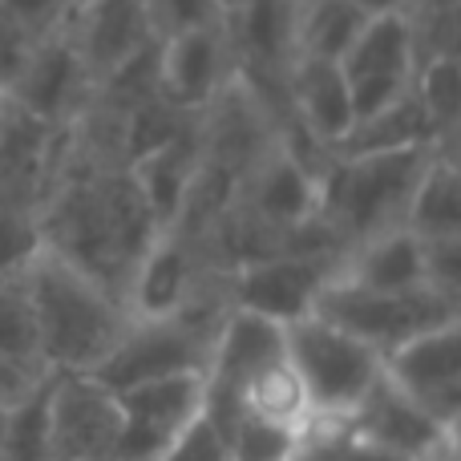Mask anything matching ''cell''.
<instances>
[{
  "label": "cell",
  "mask_w": 461,
  "mask_h": 461,
  "mask_svg": "<svg viewBox=\"0 0 461 461\" xmlns=\"http://www.w3.org/2000/svg\"><path fill=\"white\" fill-rule=\"evenodd\" d=\"M284 461H405V457L365 441L360 433H352L348 421L308 417V425L292 438V449H287Z\"/></svg>",
  "instance_id": "obj_23"
},
{
  "label": "cell",
  "mask_w": 461,
  "mask_h": 461,
  "mask_svg": "<svg viewBox=\"0 0 461 461\" xmlns=\"http://www.w3.org/2000/svg\"><path fill=\"white\" fill-rule=\"evenodd\" d=\"M417 461H457V438H454V441H446V446H438L433 454L417 457Z\"/></svg>",
  "instance_id": "obj_32"
},
{
  "label": "cell",
  "mask_w": 461,
  "mask_h": 461,
  "mask_svg": "<svg viewBox=\"0 0 461 461\" xmlns=\"http://www.w3.org/2000/svg\"><path fill=\"white\" fill-rule=\"evenodd\" d=\"M417 146H438V134H433L429 113L421 110L417 94L409 89L397 102L352 122V130L332 146V154L336 158H352V154H389V150H417Z\"/></svg>",
  "instance_id": "obj_19"
},
{
  "label": "cell",
  "mask_w": 461,
  "mask_h": 461,
  "mask_svg": "<svg viewBox=\"0 0 461 461\" xmlns=\"http://www.w3.org/2000/svg\"><path fill=\"white\" fill-rule=\"evenodd\" d=\"M235 417H251V421L267 425V429H279V433H292V438L308 425V417H312L308 393H303L295 368L287 365V357L263 365L259 373L239 389Z\"/></svg>",
  "instance_id": "obj_20"
},
{
  "label": "cell",
  "mask_w": 461,
  "mask_h": 461,
  "mask_svg": "<svg viewBox=\"0 0 461 461\" xmlns=\"http://www.w3.org/2000/svg\"><path fill=\"white\" fill-rule=\"evenodd\" d=\"M24 292L32 303L41 365L49 373H94L134 320L110 287L49 247L24 267Z\"/></svg>",
  "instance_id": "obj_1"
},
{
  "label": "cell",
  "mask_w": 461,
  "mask_h": 461,
  "mask_svg": "<svg viewBox=\"0 0 461 461\" xmlns=\"http://www.w3.org/2000/svg\"><path fill=\"white\" fill-rule=\"evenodd\" d=\"M365 16H393V13H405L409 0H352Z\"/></svg>",
  "instance_id": "obj_31"
},
{
  "label": "cell",
  "mask_w": 461,
  "mask_h": 461,
  "mask_svg": "<svg viewBox=\"0 0 461 461\" xmlns=\"http://www.w3.org/2000/svg\"><path fill=\"white\" fill-rule=\"evenodd\" d=\"M438 146L389 154H352L336 158L320 175V219L344 239V247L405 223V207Z\"/></svg>",
  "instance_id": "obj_2"
},
{
  "label": "cell",
  "mask_w": 461,
  "mask_h": 461,
  "mask_svg": "<svg viewBox=\"0 0 461 461\" xmlns=\"http://www.w3.org/2000/svg\"><path fill=\"white\" fill-rule=\"evenodd\" d=\"M49 389H53V373L29 397L8 405L5 429H0V457L5 461H53V449H49Z\"/></svg>",
  "instance_id": "obj_24"
},
{
  "label": "cell",
  "mask_w": 461,
  "mask_h": 461,
  "mask_svg": "<svg viewBox=\"0 0 461 461\" xmlns=\"http://www.w3.org/2000/svg\"><path fill=\"white\" fill-rule=\"evenodd\" d=\"M0 461H5V457H0Z\"/></svg>",
  "instance_id": "obj_36"
},
{
  "label": "cell",
  "mask_w": 461,
  "mask_h": 461,
  "mask_svg": "<svg viewBox=\"0 0 461 461\" xmlns=\"http://www.w3.org/2000/svg\"><path fill=\"white\" fill-rule=\"evenodd\" d=\"M368 16L352 0H300L295 16V53L312 61H340ZM295 57V61H300Z\"/></svg>",
  "instance_id": "obj_21"
},
{
  "label": "cell",
  "mask_w": 461,
  "mask_h": 461,
  "mask_svg": "<svg viewBox=\"0 0 461 461\" xmlns=\"http://www.w3.org/2000/svg\"><path fill=\"white\" fill-rule=\"evenodd\" d=\"M215 276H227V271H219L203 255L199 243L175 235V230H158L130 271L122 300H126V312L134 320H162L183 312Z\"/></svg>",
  "instance_id": "obj_10"
},
{
  "label": "cell",
  "mask_w": 461,
  "mask_h": 461,
  "mask_svg": "<svg viewBox=\"0 0 461 461\" xmlns=\"http://www.w3.org/2000/svg\"><path fill=\"white\" fill-rule=\"evenodd\" d=\"M142 8L146 21H150V32L158 41L186 29H199V24H219L227 16L215 0H142Z\"/></svg>",
  "instance_id": "obj_27"
},
{
  "label": "cell",
  "mask_w": 461,
  "mask_h": 461,
  "mask_svg": "<svg viewBox=\"0 0 461 461\" xmlns=\"http://www.w3.org/2000/svg\"><path fill=\"white\" fill-rule=\"evenodd\" d=\"M405 227L421 243L433 239H461V175L457 146H438L417 178L405 207Z\"/></svg>",
  "instance_id": "obj_18"
},
{
  "label": "cell",
  "mask_w": 461,
  "mask_h": 461,
  "mask_svg": "<svg viewBox=\"0 0 461 461\" xmlns=\"http://www.w3.org/2000/svg\"><path fill=\"white\" fill-rule=\"evenodd\" d=\"M381 373L446 429L461 425V320L438 324L381 357Z\"/></svg>",
  "instance_id": "obj_8"
},
{
  "label": "cell",
  "mask_w": 461,
  "mask_h": 461,
  "mask_svg": "<svg viewBox=\"0 0 461 461\" xmlns=\"http://www.w3.org/2000/svg\"><path fill=\"white\" fill-rule=\"evenodd\" d=\"M413 94H417V102H421V110L429 113V126H433V134H438V146H457V126H461L457 53H441V57L417 61Z\"/></svg>",
  "instance_id": "obj_22"
},
{
  "label": "cell",
  "mask_w": 461,
  "mask_h": 461,
  "mask_svg": "<svg viewBox=\"0 0 461 461\" xmlns=\"http://www.w3.org/2000/svg\"><path fill=\"white\" fill-rule=\"evenodd\" d=\"M0 357L41 365L32 303H29V292H24V271L0 279Z\"/></svg>",
  "instance_id": "obj_25"
},
{
  "label": "cell",
  "mask_w": 461,
  "mask_h": 461,
  "mask_svg": "<svg viewBox=\"0 0 461 461\" xmlns=\"http://www.w3.org/2000/svg\"><path fill=\"white\" fill-rule=\"evenodd\" d=\"M344 421L352 425V433H360L365 441H373V446L389 449V454H397L405 461L433 454L438 446L457 438V429H446V425L433 421L421 405H413L401 389H393V384L384 381V373Z\"/></svg>",
  "instance_id": "obj_14"
},
{
  "label": "cell",
  "mask_w": 461,
  "mask_h": 461,
  "mask_svg": "<svg viewBox=\"0 0 461 461\" xmlns=\"http://www.w3.org/2000/svg\"><path fill=\"white\" fill-rule=\"evenodd\" d=\"M287 118H295L300 130H308L328 150L348 134L352 122H357V110H352V94L340 73V61L300 57L292 65V77H287Z\"/></svg>",
  "instance_id": "obj_15"
},
{
  "label": "cell",
  "mask_w": 461,
  "mask_h": 461,
  "mask_svg": "<svg viewBox=\"0 0 461 461\" xmlns=\"http://www.w3.org/2000/svg\"><path fill=\"white\" fill-rule=\"evenodd\" d=\"M284 357L308 393L312 417L344 421L381 381V352L320 320L316 312L284 324Z\"/></svg>",
  "instance_id": "obj_3"
},
{
  "label": "cell",
  "mask_w": 461,
  "mask_h": 461,
  "mask_svg": "<svg viewBox=\"0 0 461 461\" xmlns=\"http://www.w3.org/2000/svg\"><path fill=\"white\" fill-rule=\"evenodd\" d=\"M122 405V438L113 461H158L175 446L178 433H186L207 413V389L203 373H175L138 381L118 389Z\"/></svg>",
  "instance_id": "obj_5"
},
{
  "label": "cell",
  "mask_w": 461,
  "mask_h": 461,
  "mask_svg": "<svg viewBox=\"0 0 461 461\" xmlns=\"http://www.w3.org/2000/svg\"><path fill=\"white\" fill-rule=\"evenodd\" d=\"M320 320L344 328L348 336L365 340L373 352H393L397 344L413 340V336L429 332L438 324L461 320V303L438 295L433 287H417V292H368L348 279L332 276L328 287L316 300Z\"/></svg>",
  "instance_id": "obj_4"
},
{
  "label": "cell",
  "mask_w": 461,
  "mask_h": 461,
  "mask_svg": "<svg viewBox=\"0 0 461 461\" xmlns=\"http://www.w3.org/2000/svg\"><path fill=\"white\" fill-rule=\"evenodd\" d=\"M230 77H235V61H230L223 21L158 41V94L178 110H207L230 86Z\"/></svg>",
  "instance_id": "obj_12"
},
{
  "label": "cell",
  "mask_w": 461,
  "mask_h": 461,
  "mask_svg": "<svg viewBox=\"0 0 461 461\" xmlns=\"http://www.w3.org/2000/svg\"><path fill=\"white\" fill-rule=\"evenodd\" d=\"M340 73L348 81L357 118H365V113L409 94L417 73V49H413L409 16L405 13L368 16L365 29L348 45V53L340 57Z\"/></svg>",
  "instance_id": "obj_9"
},
{
  "label": "cell",
  "mask_w": 461,
  "mask_h": 461,
  "mask_svg": "<svg viewBox=\"0 0 461 461\" xmlns=\"http://www.w3.org/2000/svg\"><path fill=\"white\" fill-rule=\"evenodd\" d=\"M5 413H8V405H0V429H5Z\"/></svg>",
  "instance_id": "obj_35"
},
{
  "label": "cell",
  "mask_w": 461,
  "mask_h": 461,
  "mask_svg": "<svg viewBox=\"0 0 461 461\" xmlns=\"http://www.w3.org/2000/svg\"><path fill=\"white\" fill-rule=\"evenodd\" d=\"M89 94H94V77H89L73 37L57 29L37 37L29 61L8 89V102L45 126H69L89 105Z\"/></svg>",
  "instance_id": "obj_11"
},
{
  "label": "cell",
  "mask_w": 461,
  "mask_h": 461,
  "mask_svg": "<svg viewBox=\"0 0 461 461\" xmlns=\"http://www.w3.org/2000/svg\"><path fill=\"white\" fill-rule=\"evenodd\" d=\"M32 45H37V37H32L29 29H21V24L0 8V89H13L16 73L29 61Z\"/></svg>",
  "instance_id": "obj_29"
},
{
  "label": "cell",
  "mask_w": 461,
  "mask_h": 461,
  "mask_svg": "<svg viewBox=\"0 0 461 461\" xmlns=\"http://www.w3.org/2000/svg\"><path fill=\"white\" fill-rule=\"evenodd\" d=\"M215 5H219V8H223V13H227V8H235L239 0H215Z\"/></svg>",
  "instance_id": "obj_34"
},
{
  "label": "cell",
  "mask_w": 461,
  "mask_h": 461,
  "mask_svg": "<svg viewBox=\"0 0 461 461\" xmlns=\"http://www.w3.org/2000/svg\"><path fill=\"white\" fill-rule=\"evenodd\" d=\"M344 255H263V259L239 263L227 271L230 308L255 312L271 324H292L312 316L320 292L340 271Z\"/></svg>",
  "instance_id": "obj_6"
},
{
  "label": "cell",
  "mask_w": 461,
  "mask_h": 461,
  "mask_svg": "<svg viewBox=\"0 0 461 461\" xmlns=\"http://www.w3.org/2000/svg\"><path fill=\"white\" fill-rule=\"evenodd\" d=\"M235 207L259 227H267L279 239V251H284L287 230L303 227L308 219L320 215V175L308 170L303 162H295L276 142L251 167V175L239 183Z\"/></svg>",
  "instance_id": "obj_13"
},
{
  "label": "cell",
  "mask_w": 461,
  "mask_h": 461,
  "mask_svg": "<svg viewBox=\"0 0 461 461\" xmlns=\"http://www.w3.org/2000/svg\"><path fill=\"white\" fill-rule=\"evenodd\" d=\"M199 162H203V138H199V113H194L191 126L178 130L170 142H162L158 150L142 154L138 162L126 167L138 194H142V203L150 207L158 230H167L175 223L178 207H183L194 175H199Z\"/></svg>",
  "instance_id": "obj_17"
},
{
  "label": "cell",
  "mask_w": 461,
  "mask_h": 461,
  "mask_svg": "<svg viewBox=\"0 0 461 461\" xmlns=\"http://www.w3.org/2000/svg\"><path fill=\"white\" fill-rule=\"evenodd\" d=\"M122 438L118 393L94 373H53L49 449L53 461H113Z\"/></svg>",
  "instance_id": "obj_7"
},
{
  "label": "cell",
  "mask_w": 461,
  "mask_h": 461,
  "mask_svg": "<svg viewBox=\"0 0 461 461\" xmlns=\"http://www.w3.org/2000/svg\"><path fill=\"white\" fill-rule=\"evenodd\" d=\"M340 279L368 292H417L425 284V243L405 223L376 230V235L360 239L344 251Z\"/></svg>",
  "instance_id": "obj_16"
},
{
  "label": "cell",
  "mask_w": 461,
  "mask_h": 461,
  "mask_svg": "<svg viewBox=\"0 0 461 461\" xmlns=\"http://www.w3.org/2000/svg\"><path fill=\"white\" fill-rule=\"evenodd\" d=\"M49 376L45 365H32V360H13L0 357V405H13V401L29 397L41 381Z\"/></svg>",
  "instance_id": "obj_30"
},
{
  "label": "cell",
  "mask_w": 461,
  "mask_h": 461,
  "mask_svg": "<svg viewBox=\"0 0 461 461\" xmlns=\"http://www.w3.org/2000/svg\"><path fill=\"white\" fill-rule=\"evenodd\" d=\"M41 247H45V239H41L37 207H8V203H0V279L21 276L37 259Z\"/></svg>",
  "instance_id": "obj_26"
},
{
  "label": "cell",
  "mask_w": 461,
  "mask_h": 461,
  "mask_svg": "<svg viewBox=\"0 0 461 461\" xmlns=\"http://www.w3.org/2000/svg\"><path fill=\"white\" fill-rule=\"evenodd\" d=\"M8 110H13V102H8V89H0V126H5Z\"/></svg>",
  "instance_id": "obj_33"
},
{
  "label": "cell",
  "mask_w": 461,
  "mask_h": 461,
  "mask_svg": "<svg viewBox=\"0 0 461 461\" xmlns=\"http://www.w3.org/2000/svg\"><path fill=\"white\" fill-rule=\"evenodd\" d=\"M227 454H230L227 429H219V425L203 413L191 429L178 433L175 446H170L158 461H227Z\"/></svg>",
  "instance_id": "obj_28"
}]
</instances>
